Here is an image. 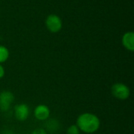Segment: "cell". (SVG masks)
<instances>
[{
  "instance_id": "obj_9",
  "label": "cell",
  "mask_w": 134,
  "mask_h": 134,
  "mask_svg": "<svg viewBox=\"0 0 134 134\" xmlns=\"http://www.w3.org/2000/svg\"><path fill=\"white\" fill-rule=\"evenodd\" d=\"M79 129L76 125L70 126L67 130V134H79Z\"/></svg>"
},
{
  "instance_id": "obj_5",
  "label": "cell",
  "mask_w": 134,
  "mask_h": 134,
  "mask_svg": "<svg viewBox=\"0 0 134 134\" xmlns=\"http://www.w3.org/2000/svg\"><path fill=\"white\" fill-rule=\"evenodd\" d=\"M15 117L17 120L23 122L25 121L30 114V109L29 107L25 104H20L15 107Z\"/></svg>"
},
{
  "instance_id": "obj_3",
  "label": "cell",
  "mask_w": 134,
  "mask_h": 134,
  "mask_svg": "<svg viewBox=\"0 0 134 134\" xmlns=\"http://www.w3.org/2000/svg\"><path fill=\"white\" fill-rule=\"evenodd\" d=\"M46 26L52 33H57L62 28V20L56 14H50L46 19Z\"/></svg>"
},
{
  "instance_id": "obj_1",
  "label": "cell",
  "mask_w": 134,
  "mask_h": 134,
  "mask_svg": "<svg viewBox=\"0 0 134 134\" xmlns=\"http://www.w3.org/2000/svg\"><path fill=\"white\" fill-rule=\"evenodd\" d=\"M76 126L79 130L86 133H93L99 130L100 121L96 115L86 112L78 117Z\"/></svg>"
},
{
  "instance_id": "obj_7",
  "label": "cell",
  "mask_w": 134,
  "mask_h": 134,
  "mask_svg": "<svg viewBox=\"0 0 134 134\" xmlns=\"http://www.w3.org/2000/svg\"><path fill=\"white\" fill-rule=\"evenodd\" d=\"M123 46L129 51L134 50V34L133 31H128L125 33L122 38Z\"/></svg>"
},
{
  "instance_id": "obj_6",
  "label": "cell",
  "mask_w": 134,
  "mask_h": 134,
  "mask_svg": "<svg viewBox=\"0 0 134 134\" xmlns=\"http://www.w3.org/2000/svg\"><path fill=\"white\" fill-rule=\"evenodd\" d=\"M50 115V110L48 106L45 104H39L38 105L34 111L35 117L39 121H45L46 120Z\"/></svg>"
},
{
  "instance_id": "obj_10",
  "label": "cell",
  "mask_w": 134,
  "mask_h": 134,
  "mask_svg": "<svg viewBox=\"0 0 134 134\" xmlns=\"http://www.w3.org/2000/svg\"><path fill=\"white\" fill-rule=\"evenodd\" d=\"M31 134H46V131L42 128H37L34 131H32Z\"/></svg>"
},
{
  "instance_id": "obj_12",
  "label": "cell",
  "mask_w": 134,
  "mask_h": 134,
  "mask_svg": "<svg viewBox=\"0 0 134 134\" xmlns=\"http://www.w3.org/2000/svg\"><path fill=\"white\" fill-rule=\"evenodd\" d=\"M4 134H13V133H12L11 131H6Z\"/></svg>"
},
{
  "instance_id": "obj_2",
  "label": "cell",
  "mask_w": 134,
  "mask_h": 134,
  "mask_svg": "<svg viewBox=\"0 0 134 134\" xmlns=\"http://www.w3.org/2000/svg\"><path fill=\"white\" fill-rule=\"evenodd\" d=\"M111 93L119 100H126L130 95V90L126 84L117 82L112 86Z\"/></svg>"
},
{
  "instance_id": "obj_4",
  "label": "cell",
  "mask_w": 134,
  "mask_h": 134,
  "mask_svg": "<svg viewBox=\"0 0 134 134\" xmlns=\"http://www.w3.org/2000/svg\"><path fill=\"white\" fill-rule=\"evenodd\" d=\"M14 100L13 94L8 90L0 93V110L2 112L7 111Z\"/></svg>"
},
{
  "instance_id": "obj_8",
  "label": "cell",
  "mask_w": 134,
  "mask_h": 134,
  "mask_svg": "<svg viewBox=\"0 0 134 134\" xmlns=\"http://www.w3.org/2000/svg\"><path fill=\"white\" fill-rule=\"evenodd\" d=\"M9 49L3 46H0V64L4 63L9 58Z\"/></svg>"
},
{
  "instance_id": "obj_11",
  "label": "cell",
  "mask_w": 134,
  "mask_h": 134,
  "mask_svg": "<svg viewBox=\"0 0 134 134\" xmlns=\"http://www.w3.org/2000/svg\"><path fill=\"white\" fill-rule=\"evenodd\" d=\"M5 75V69L2 67V65L0 64V79H2Z\"/></svg>"
}]
</instances>
